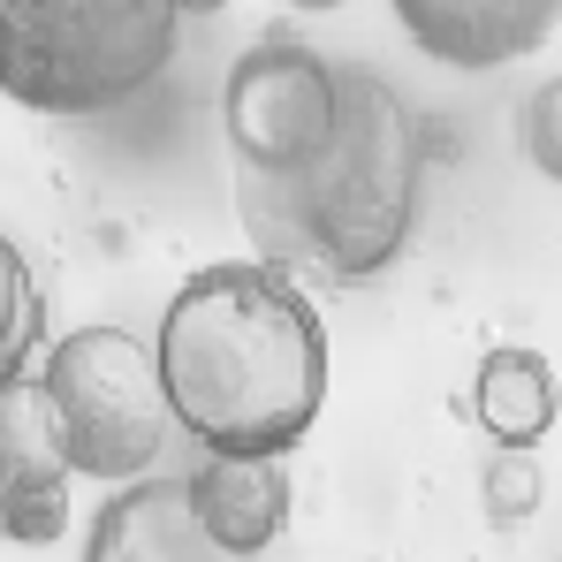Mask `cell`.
Returning <instances> with one entry per match:
<instances>
[{
  "label": "cell",
  "instance_id": "cell-1",
  "mask_svg": "<svg viewBox=\"0 0 562 562\" xmlns=\"http://www.w3.org/2000/svg\"><path fill=\"white\" fill-rule=\"evenodd\" d=\"M153 358L176 426L205 457H289L327 403L319 304L267 259L198 267L160 312Z\"/></svg>",
  "mask_w": 562,
  "mask_h": 562
},
{
  "label": "cell",
  "instance_id": "cell-2",
  "mask_svg": "<svg viewBox=\"0 0 562 562\" xmlns=\"http://www.w3.org/2000/svg\"><path fill=\"white\" fill-rule=\"evenodd\" d=\"M418 176H426V137L411 99L380 69L342 61L335 137L281 176H236V213L267 267L358 289L380 267H395V251L411 244Z\"/></svg>",
  "mask_w": 562,
  "mask_h": 562
},
{
  "label": "cell",
  "instance_id": "cell-3",
  "mask_svg": "<svg viewBox=\"0 0 562 562\" xmlns=\"http://www.w3.org/2000/svg\"><path fill=\"white\" fill-rule=\"evenodd\" d=\"M176 0H0V99L114 114L176 61Z\"/></svg>",
  "mask_w": 562,
  "mask_h": 562
},
{
  "label": "cell",
  "instance_id": "cell-4",
  "mask_svg": "<svg viewBox=\"0 0 562 562\" xmlns=\"http://www.w3.org/2000/svg\"><path fill=\"white\" fill-rule=\"evenodd\" d=\"M38 387H46V411H54L69 471L106 479V486H137L168 457L176 411H168V387H160V358L130 327L61 335Z\"/></svg>",
  "mask_w": 562,
  "mask_h": 562
},
{
  "label": "cell",
  "instance_id": "cell-5",
  "mask_svg": "<svg viewBox=\"0 0 562 562\" xmlns=\"http://www.w3.org/2000/svg\"><path fill=\"white\" fill-rule=\"evenodd\" d=\"M221 114H228L236 176H281V168L312 160L335 137V122H342V61H319L296 31H267L251 54H236Z\"/></svg>",
  "mask_w": 562,
  "mask_h": 562
},
{
  "label": "cell",
  "instance_id": "cell-6",
  "mask_svg": "<svg viewBox=\"0 0 562 562\" xmlns=\"http://www.w3.org/2000/svg\"><path fill=\"white\" fill-rule=\"evenodd\" d=\"M69 457H61V434H54V411H46V387L38 380H15L0 387V532L8 540H61L69 525Z\"/></svg>",
  "mask_w": 562,
  "mask_h": 562
},
{
  "label": "cell",
  "instance_id": "cell-7",
  "mask_svg": "<svg viewBox=\"0 0 562 562\" xmlns=\"http://www.w3.org/2000/svg\"><path fill=\"white\" fill-rule=\"evenodd\" d=\"M418 54L449 69H502L548 46L562 0H387Z\"/></svg>",
  "mask_w": 562,
  "mask_h": 562
},
{
  "label": "cell",
  "instance_id": "cell-8",
  "mask_svg": "<svg viewBox=\"0 0 562 562\" xmlns=\"http://www.w3.org/2000/svg\"><path fill=\"white\" fill-rule=\"evenodd\" d=\"M85 562H236L221 555L190 509V479H137L114 486L85 532Z\"/></svg>",
  "mask_w": 562,
  "mask_h": 562
},
{
  "label": "cell",
  "instance_id": "cell-9",
  "mask_svg": "<svg viewBox=\"0 0 562 562\" xmlns=\"http://www.w3.org/2000/svg\"><path fill=\"white\" fill-rule=\"evenodd\" d=\"M190 509L221 555L259 562L289 525V471L281 457H205L190 471Z\"/></svg>",
  "mask_w": 562,
  "mask_h": 562
},
{
  "label": "cell",
  "instance_id": "cell-10",
  "mask_svg": "<svg viewBox=\"0 0 562 562\" xmlns=\"http://www.w3.org/2000/svg\"><path fill=\"white\" fill-rule=\"evenodd\" d=\"M555 366L540 358V350H517V342H502V350H486L479 358V380H471V411H479V426L494 434V449H532V441H548L555 434Z\"/></svg>",
  "mask_w": 562,
  "mask_h": 562
},
{
  "label": "cell",
  "instance_id": "cell-11",
  "mask_svg": "<svg viewBox=\"0 0 562 562\" xmlns=\"http://www.w3.org/2000/svg\"><path fill=\"white\" fill-rule=\"evenodd\" d=\"M38 342H46V289L31 274V259L15 251V236H0V387L31 380Z\"/></svg>",
  "mask_w": 562,
  "mask_h": 562
},
{
  "label": "cell",
  "instance_id": "cell-12",
  "mask_svg": "<svg viewBox=\"0 0 562 562\" xmlns=\"http://www.w3.org/2000/svg\"><path fill=\"white\" fill-rule=\"evenodd\" d=\"M479 502H486V517L494 525H525L532 509H540V464L525 457V449H502L486 479H479Z\"/></svg>",
  "mask_w": 562,
  "mask_h": 562
},
{
  "label": "cell",
  "instance_id": "cell-13",
  "mask_svg": "<svg viewBox=\"0 0 562 562\" xmlns=\"http://www.w3.org/2000/svg\"><path fill=\"white\" fill-rule=\"evenodd\" d=\"M517 145H525V160L562 183V77H548L540 92L525 99V114H517Z\"/></svg>",
  "mask_w": 562,
  "mask_h": 562
},
{
  "label": "cell",
  "instance_id": "cell-14",
  "mask_svg": "<svg viewBox=\"0 0 562 562\" xmlns=\"http://www.w3.org/2000/svg\"><path fill=\"white\" fill-rule=\"evenodd\" d=\"M213 8H228V0H176V15H213Z\"/></svg>",
  "mask_w": 562,
  "mask_h": 562
},
{
  "label": "cell",
  "instance_id": "cell-15",
  "mask_svg": "<svg viewBox=\"0 0 562 562\" xmlns=\"http://www.w3.org/2000/svg\"><path fill=\"white\" fill-rule=\"evenodd\" d=\"M281 8H342V0H281Z\"/></svg>",
  "mask_w": 562,
  "mask_h": 562
}]
</instances>
